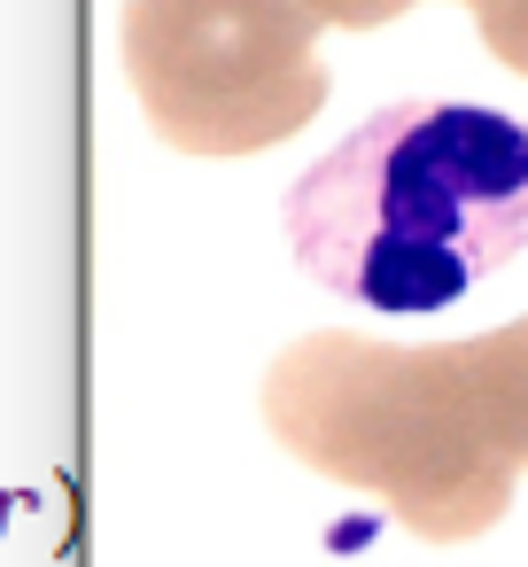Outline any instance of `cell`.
Segmentation results:
<instances>
[{
  "instance_id": "6da1fadb",
  "label": "cell",
  "mask_w": 528,
  "mask_h": 567,
  "mask_svg": "<svg viewBox=\"0 0 528 567\" xmlns=\"http://www.w3.org/2000/svg\"><path fill=\"white\" fill-rule=\"evenodd\" d=\"M265 427L327 482L373 489L412 536L497 528L528 466V319L466 342H373L327 327L265 365Z\"/></svg>"
},
{
  "instance_id": "8992f818",
  "label": "cell",
  "mask_w": 528,
  "mask_h": 567,
  "mask_svg": "<svg viewBox=\"0 0 528 567\" xmlns=\"http://www.w3.org/2000/svg\"><path fill=\"white\" fill-rule=\"evenodd\" d=\"M474 9H489V0H474Z\"/></svg>"
},
{
  "instance_id": "7a4b0ae2",
  "label": "cell",
  "mask_w": 528,
  "mask_h": 567,
  "mask_svg": "<svg viewBox=\"0 0 528 567\" xmlns=\"http://www.w3.org/2000/svg\"><path fill=\"white\" fill-rule=\"evenodd\" d=\"M296 265L365 311H443L528 249V125L489 102H389L280 203Z\"/></svg>"
},
{
  "instance_id": "5b68a950",
  "label": "cell",
  "mask_w": 528,
  "mask_h": 567,
  "mask_svg": "<svg viewBox=\"0 0 528 567\" xmlns=\"http://www.w3.org/2000/svg\"><path fill=\"white\" fill-rule=\"evenodd\" d=\"M296 9L311 24H342V32H373V24H396L404 9H420V0H296Z\"/></svg>"
},
{
  "instance_id": "277c9868",
  "label": "cell",
  "mask_w": 528,
  "mask_h": 567,
  "mask_svg": "<svg viewBox=\"0 0 528 567\" xmlns=\"http://www.w3.org/2000/svg\"><path fill=\"white\" fill-rule=\"evenodd\" d=\"M474 24H482V48L528 79V0H489V9H474Z\"/></svg>"
},
{
  "instance_id": "3957f363",
  "label": "cell",
  "mask_w": 528,
  "mask_h": 567,
  "mask_svg": "<svg viewBox=\"0 0 528 567\" xmlns=\"http://www.w3.org/2000/svg\"><path fill=\"white\" fill-rule=\"evenodd\" d=\"M296 0H125V71L148 125L187 156H257L303 133L327 71Z\"/></svg>"
}]
</instances>
